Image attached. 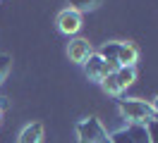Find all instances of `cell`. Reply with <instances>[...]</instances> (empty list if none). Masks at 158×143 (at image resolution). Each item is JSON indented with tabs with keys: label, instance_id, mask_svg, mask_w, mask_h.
<instances>
[{
	"label": "cell",
	"instance_id": "obj_1",
	"mask_svg": "<svg viewBox=\"0 0 158 143\" xmlns=\"http://www.w3.org/2000/svg\"><path fill=\"white\" fill-rule=\"evenodd\" d=\"M118 107L122 119H127V124H144L146 126L148 122L156 119L151 105L146 100H139V98H122V100H118Z\"/></svg>",
	"mask_w": 158,
	"mask_h": 143
},
{
	"label": "cell",
	"instance_id": "obj_2",
	"mask_svg": "<svg viewBox=\"0 0 158 143\" xmlns=\"http://www.w3.org/2000/svg\"><path fill=\"white\" fill-rule=\"evenodd\" d=\"M77 138L79 143H110L108 131L96 117H86L77 124Z\"/></svg>",
	"mask_w": 158,
	"mask_h": 143
},
{
	"label": "cell",
	"instance_id": "obj_3",
	"mask_svg": "<svg viewBox=\"0 0 158 143\" xmlns=\"http://www.w3.org/2000/svg\"><path fill=\"white\" fill-rule=\"evenodd\" d=\"M84 72H86V76H89L91 81H98L101 84L106 76L118 72V65H115V62H106L98 53H91V55L86 57V62H84Z\"/></svg>",
	"mask_w": 158,
	"mask_h": 143
},
{
	"label": "cell",
	"instance_id": "obj_4",
	"mask_svg": "<svg viewBox=\"0 0 158 143\" xmlns=\"http://www.w3.org/2000/svg\"><path fill=\"white\" fill-rule=\"evenodd\" d=\"M110 143H151L144 124H127L125 129L110 133Z\"/></svg>",
	"mask_w": 158,
	"mask_h": 143
},
{
	"label": "cell",
	"instance_id": "obj_5",
	"mask_svg": "<svg viewBox=\"0 0 158 143\" xmlns=\"http://www.w3.org/2000/svg\"><path fill=\"white\" fill-rule=\"evenodd\" d=\"M58 29L62 34H67V36H74L79 29H81V14H79L77 10H62L58 14Z\"/></svg>",
	"mask_w": 158,
	"mask_h": 143
},
{
	"label": "cell",
	"instance_id": "obj_6",
	"mask_svg": "<svg viewBox=\"0 0 158 143\" xmlns=\"http://www.w3.org/2000/svg\"><path fill=\"white\" fill-rule=\"evenodd\" d=\"M91 53H94V50H91V43L86 41V38H74V41H69V46H67L69 60L77 62V65H84Z\"/></svg>",
	"mask_w": 158,
	"mask_h": 143
},
{
	"label": "cell",
	"instance_id": "obj_7",
	"mask_svg": "<svg viewBox=\"0 0 158 143\" xmlns=\"http://www.w3.org/2000/svg\"><path fill=\"white\" fill-rule=\"evenodd\" d=\"M17 143H43V124L41 122H31L22 129Z\"/></svg>",
	"mask_w": 158,
	"mask_h": 143
},
{
	"label": "cell",
	"instance_id": "obj_8",
	"mask_svg": "<svg viewBox=\"0 0 158 143\" xmlns=\"http://www.w3.org/2000/svg\"><path fill=\"white\" fill-rule=\"evenodd\" d=\"M137 60H139V48L134 43H120V55H118L120 67H134Z\"/></svg>",
	"mask_w": 158,
	"mask_h": 143
},
{
	"label": "cell",
	"instance_id": "obj_9",
	"mask_svg": "<svg viewBox=\"0 0 158 143\" xmlns=\"http://www.w3.org/2000/svg\"><path fill=\"white\" fill-rule=\"evenodd\" d=\"M115 79H118L120 88L125 91L129 86L137 81V67H118V72H115Z\"/></svg>",
	"mask_w": 158,
	"mask_h": 143
},
{
	"label": "cell",
	"instance_id": "obj_10",
	"mask_svg": "<svg viewBox=\"0 0 158 143\" xmlns=\"http://www.w3.org/2000/svg\"><path fill=\"white\" fill-rule=\"evenodd\" d=\"M120 43L122 41H110V43H103V48L98 50V55L106 60V62H115L118 65V55H120ZM120 67V65H118Z\"/></svg>",
	"mask_w": 158,
	"mask_h": 143
},
{
	"label": "cell",
	"instance_id": "obj_11",
	"mask_svg": "<svg viewBox=\"0 0 158 143\" xmlns=\"http://www.w3.org/2000/svg\"><path fill=\"white\" fill-rule=\"evenodd\" d=\"M101 86H103V91H106V93H108V95H113V98H118V95L122 93V88H120L118 79H115V74L106 76V79L101 81Z\"/></svg>",
	"mask_w": 158,
	"mask_h": 143
},
{
	"label": "cell",
	"instance_id": "obj_12",
	"mask_svg": "<svg viewBox=\"0 0 158 143\" xmlns=\"http://www.w3.org/2000/svg\"><path fill=\"white\" fill-rule=\"evenodd\" d=\"M98 5H101V0H69V10H77L79 14L89 12V10H96Z\"/></svg>",
	"mask_w": 158,
	"mask_h": 143
},
{
	"label": "cell",
	"instance_id": "obj_13",
	"mask_svg": "<svg viewBox=\"0 0 158 143\" xmlns=\"http://www.w3.org/2000/svg\"><path fill=\"white\" fill-rule=\"evenodd\" d=\"M10 67H12L10 55H0V86H2V81H5L7 74H10Z\"/></svg>",
	"mask_w": 158,
	"mask_h": 143
},
{
	"label": "cell",
	"instance_id": "obj_14",
	"mask_svg": "<svg viewBox=\"0 0 158 143\" xmlns=\"http://www.w3.org/2000/svg\"><path fill=\"white\" fill-rule=\"evenodd\" d=\"M146 131H148V141H151V143H158V117L153 119V122L146 124Z\"/></svg>",
	"mask_w": 158,
	"mask_h": 143
},
{
	"label": "cell",
	"instance_id": "obj_15",
	"mask_svg": "<svg viewBox=\"0 0 158 143\" xmlns=\"http://www.w3.org/2000/svg\"><path fill=\"white\" fill-rule=\"evenodd\" d=\"M148 105H151V110H153V114L158 117V95H156V98H153V100H151Z\"/></svg>",
	"mask_w": 158,
	"mask_h": 143
},
{
	"label": "cell",
	"instance_id": "obj_16",
	"mask_svg": "<svg viewBox=\"0 0 158 143\" xmlns=\"http://www.w3.org/2000/svg\"><path fill=\"white\" fill-rule=\"evenodd\" d=\"M0 122H2V110H0Z\"/></svg>",
	"mask_w": 158,
	"mask_h": 143
}]
</instances>
